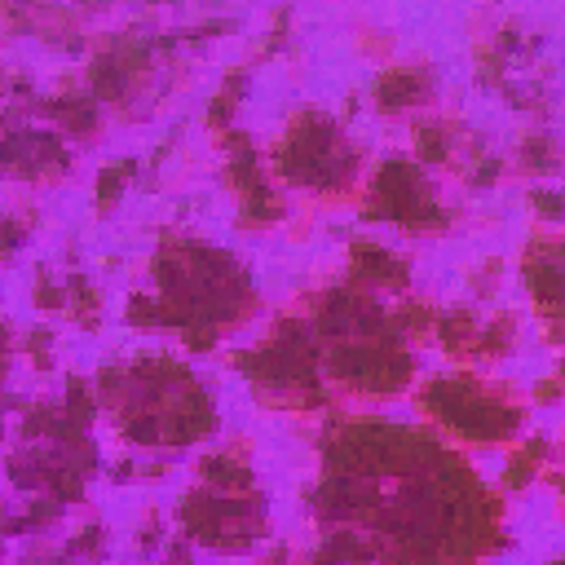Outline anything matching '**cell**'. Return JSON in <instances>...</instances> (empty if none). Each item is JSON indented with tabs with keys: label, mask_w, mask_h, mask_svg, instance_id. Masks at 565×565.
Wrapping results in <instances>:
<instances>
[{
	"label": "cell",
	"mask_w": 565,
	"mask_h": 565,
	"mask_svg": "<svg viewBox=\"0 0 565 565\" xmlns=\"http://www.w3.org/2000/svg\"><path fill=\"white\" fill-rule=\"evenodd\" d=\"M415 89H420V80H415V75H385V80H380V102H385L389 111H397Z\"/></svg>",
	"instance_id": "obj_1"
},
{
	"label": "cell",
	"mask_w": 565,
	"mask_h": 565,
	"mask_svg": "<svg viewBox=\"0 0 565 565\" xmlns=\"http://www.w3.org/2000/svg\"><path fill=\"white\" fill-rule=\"evenodd\" d=\"M97 93H106V97H120L124 85H128V75H124V62L120 58H102L97 62Z\"/></svg>",
	"instance_id": "obj_2"
},
{
	"label": "cell",
	"mask_w": 565,
	"mask_h": 565,
	"mask_svg": "<svg viewBox=\"0 0 565 565\" xmlns=\"http://www.w3.org/2000/svg\"><path fill=\"white\" fill-rule=\"evenodd\" d=\"M204 473H208L212 481H221V486H247V481H252L243 468H235V464H225V459H208Z\"/></svg>",
	"instance_id": "obj_3"
},
{
	"label": "cell",
	"mask_w": 565,
	"mask_h": 565,
	"mask_svg": "<svg viewBox=\"0 0 565 565\" xmlns=\"http://www.w3.org/2000/svg\"><path fill=\"white\" fill-rule=\"evenodd\" d=\"M442 336H446V344H464L473 336V318L468 313H451V318L442 323Z\"/></svg>",
	"instance_id": "obj_4"
},
{
	"label": "cell",
	"mask_w": 565,
	"mask_h": 565,
	"mask_svg": "<svg viewBox=\"0 0 565 565\" xmlns=\"http://www.w3.org/2000/svg\"><path fill=\"white\" fill-rule=\"evenodd\" d=\"M420 155H424L428 163L446 159V146H442V132H437V128H420Z\"/></svg>",
	"instance_id": "obj_5"
},
{
	"label": "cell",
	"mask_w": 565,
	"mask_h": 565,
	"mask_svg": "<svg viewBox=\"0 0 565 565\" xmlns=\"http://www.w3.org/2000/svg\"><path fill=\"white\" fill-rule=\"evenodd\" d=\"M247 212H252L256 221H270V217H278V204H274V199L256 186V190H252V199H247Z\"/></svg>",
	"instance_id": "obj_6"
},
{
	"label": "cell",
	"mask_w": 565,
	"mask_h": 565,
	"mask_svg": "<svg viewBox=\"0 0 565 565\" xmlns=\"http://www.w3.org/2000/svg\"><path fill=\"white\" fill-rule=\"evenodd\" d=\"M124 173H128V163H124V168H111V173H102V186H97V199H102V204H111V199L120 194V186H124Z\"/></svg>",
	"instance_id": "obj_7"
},
{
	"label": "cell",
	"mask_w": 565,
	"mask_h": 565,
	"mask_svg": "<svg viewBox=\"0 0 565 565\" xmlns=\"http://www.w3.org/2000/svg\"><path fill=\"white\" fill-rule=\"evenodd\" d=\"M128 437H132V442H155V437H159V428H155L151 415H142V420H132V424H128Z\"/></svg>",
	"instance_id": "obj_8"
},
{
	"label": "cell",
	"mask_w": 565,
	"mask_h": 565,
	"mask_svg": "<svg viewBox=\"0 0 565 565\" xmlns=\"http://www.w3.org/2000/svg\"><path fill=\"white\" fill-rule=\"evenodd\" d=\"M54 486H58V499H80V477L75 473H54Z\"/></svg>",
	"instance_id": "obj_9"
},
{
	"label": "cell",
	"mask_w": 565,
	"mask_h": 565,
	"mask_svg": "<svg viewBox=\"0 0 565 565\" xmlns=\"http://www.w3.org/2000/svg\"><path fill=\"white\" fill-rule=\"evenodd\" d=\"M526 159L535 163V168H547V163H552V151H547V142H543V137H535V142L526 146Z\"/></svg>",
	"instance_id": "obj_10"
},
{
	"label": "cell",
	"mask_w": 565,
	"mask_h": 565,
	"mask_svg": "<svg viewBox=\"0 0 565 565\" xmlns=\"http://www.w3.org/2000/svg\"><path fill=\"white\" fill-rule=\"evenodd\" d=\"M530 473H535V464H530V455H521L517 464H512V473H508V486H521V481H530Z\"/></svg>",
	"instance_id": "obj_11"
},
{
	"label": "cell",
	"mask_w": 565,
	"mask_h": 565,
	"mask_svg": "<svg viewBox=\"0 0 565 565\" xmlns=\"http://www.w3.org/2000/svg\"><path fill=\"white\" fill-rule=\"evenodd\" d=\"M535 204L543 208V217H557V208H561V204H557V194H535Z\"/></svg>",
	"instance_id": "obj_12"
},
{
	"label": "cell",
	"mask_w": 565,
	"mask_h": 565,
	"mask_svg": "<svg viewBox=\"0 0 565 565\" xmlns=\"http://www.w3.org/2000/svg\"><path fill=\"white\" fill-rule=\"evenodd\" d=\"M495 177H499V159H486L477 168V181H495Z\"/></svg>",
	"instance_id": "obj_13"
},
{
	"label": "cell",
	"mask_w": 565,
	"mask_h": 565,
	"mask_svg": "<svg viewBox=\"0 0 565 565\" xmlns=\"http://www.w3.org/2000/svg\"><path fill=\"white\" fill-rule=\"evenodd\" d=\"M18 239H23L18 225H0V243H18Z\"/></svg>",
	"instance_id": "obj_14"
}]
</instances>
